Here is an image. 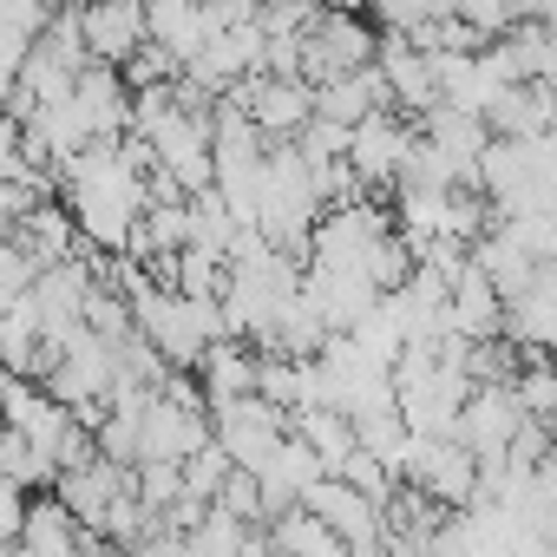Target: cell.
Returning a JSON list of instances; mask_svg holds the SVG:
<instances>
[{
  "label": "cell",
  "instance_id": "cell-8",
  "mask_svg": "<svg viewBox=\"0 0 557 557\" xmlns=\"http://www.w3.org/2000/svg\"><path fill=\"white\" fill-rule=\"evenodd\" d=\"M73 511L53 498V485H40V492H27V511H21V544L14 550H27V557H73Z\"/></svg>",
  "mask_w": 557,
  "mask_h": 557
},
{
  "label": "cell",
  "instance_id": "cell-13",
  "mask_svg": "<svg viewBox=\"0 0 557 557\" xmlns=\"http://www.w3.org/2000/svg\"><path fill=\"white\" fill-rule=\"evenodd\" d=\"M79 322L92 329V335H106V342H119V335H132V302L112 289V283H92L86 296H79Z\"/></svg>",
  "mask_w": 557,
  "mask_h": 557
},
{
  "label": "cell",
  "instance_id": "cell-12",
  "mask_svg": "<svg viewBox=\"0 0 557 557\" xmlns=\"http://www.w3.org/2000/svg\"><path fill=\"white\" fill-rule=\"evenodd\" d=\"M0 472H8V479H21L27 492H40V485H53V459L21 433V426H8V420H0Z\"/></svg>",
  "mask_w": 557,
  "mask_h": 557
},
{
  "label": "cell",
  "instance_id": "cell-21",
  "mask_svg": "<svg viewBox=\"0 0 557 557\" xmlns=\"http://www.w3.org/2000/svg\"><path fill=\"white\" fill-rule=\"evenodd\" d=\"M27 164H21V125L0 112V177H21Z\"/></svg>",
  "mask_w": 557,
  "mask_h": 557
},
{
  "label": "cell",
  "instance_id": "cell-20",
  "mask_svg": "<svg viewBox=\"0 0 557 557\" xmlns=\"http://www.w3.org/2000/svg\"><path fill=\"white\" fill-rule=\"evenodd\" d=\"M21 511H27V485L0 472V550L21 544Z\"/></svg>",
  "mask_w": 557,
  "mask_h": 557
},
{
  "label": "cell",
  "instance_id": "cell-5",
  "mask_svg": "<svg viewBox=\"0 0 557 557\" xmlns=\"http://www.w3.org/2000/svg\"><path fill=\"white\" fill-rule=\"evenodd\" d=\"M203 433H210L203 413H184L164 394H151V407L138 413V459H184Z\"/></svg>",
  "mask_w": 557,
  "mask_h": 557
},
{
  "label": "cell",
  "instance_id": "cell-10",
  "mask_svg": "<svg viewBox=\"0 0 557 557\" xmlns=\"http://www.w3.org/2000/svg\"><path fill=\"white\" fill-rule=\"evenodd\" d=\"M269 550H309V557H348V544H342V537H335V531H329V524H322V518H315L309 505H302V498H296L289 511H275V518H269Z\"/></svg>",
  "mask_w": 557,
  "mask_h": 557
},
{
  "label": "cell",
  "instance_id": "cell-7",
  "mask_svg": "<svg viewBox=\"0 0 557 557\" xmlns=\"http://www.w3.org/2000/svg\"><path fill=\"white\" fill-rule=\"evenodd\" d=\"M14 243L47 269V262H60V256H73L79 249V230H73V210L60 203V197H40L27 216H14Z\"/></svg>",
  "mask_w": 557,
  "mask_h": 557
},
{
  "label": "cell",
  "instance_id": "cell-16",
  "mask_svg": "<svg viewBox=\"0 0 557 557\" xmlns=\"http://www.w3.org/2000/svg\"><path fill=\"white\" fill-rule=\"evenodd\" d=\"M230 466H236V459H230V453H223L210 433H203V440H197V446L177 459V472H184V492H197V498H210V492H216V479H223Z\"/></svg>",
  "mask_w": 557,
  "mask_h": 557
},
{
  "label": "cell",
  "instance_id": "cell-1",
  "mask_svg": "<svg viewBox=\"0 0 557 557\" xmlns=\"http://www.w3.org/2000/svg\"><path fill=\"white\" fill-rule=\"evenodd\" d=\"M203 420H210V440L236 459V466H262L269 459V446L283 440V426H289V407H269V400H256V394H230V400H210L203 407Z\"/></svg>",
  "mask_w": 557,
  "mask_h": 557
},
{
  "label": "cell",
  "instance_id": "cell-17",
  "mask_svg": "<svg viewBox=\"0 0 557 557\" xmlns=\"http://www.w3.org/2000/svg\"><path fill=\"white\" fill-rule=\"evenodd\" d=\"M92 446H99V459H112V466H138V420L106 413V420L92 426Z\"/></svg>",
  "mask_w": 557,
  "mask_h": 557
},
{
  "label": "cell",
  "instance_id": "cell-2",
  "mask_svg": "<svg viewBox=\"0 0 557 557\" xmlns=\"http://www.w3.org/2000/svg\"><path fill=\"white\" fill-rule=\"evenodd\" d=\"M296 498H302V505H309V511H315L342 544H348V550H361V557H374V550H381V505H374L368 492H355L342 472H315Z\"/></svg>",
  "mask_w": 557,
  "mask_h": 557
},
{
  "label": "cell",
  "instance_id": "cell-4",
  "mask_svg": "<svg viewBox=\"0 0 557 557\" xmlns=\"http://www.w3.org/2000/svg\"><path fill=\"white\" fill-rule=\"evenodd\" d=\"M479 119H485L492 138L550 132V119H557V106H550V79H511V86H498V92L479 106Z\"/></svg>",
  "mask_w": 557,
  "mask_h": 557
},
{
  "label": "cell",
  "instance_id": "cell-15",
  "mask_svg": "<svg viewBox=\"0 0 557 557\" xmlns=\"http://www.w3.org/2000/svg\"><path fill=\"white\" fill-rule=\"evenodd\" d=\"M210 505L230 511V518H243V524H262V485H256V472H249V466H230V472L216 479Z\"/></svg>",
  "mask_w": 557,
  "mask_h": 557
},
{
  "label": "cell",
  "instance_id": "cell-9",
  "mask_svg": "<svg viewBox=\"0 0 557 557\" xmlns=\"http://www.w3.org/2000/svg\"><path fill=\"white\" fill-rule=\"evenodd\" d=\"M302 34H309V40H315V47H322V53H329L342 73H348V66H361V60H374V21H368V14L322 8V14H315Z\"/></svg>",
  "mask_w": 557,
  "mask_h": 557
},
{
  "label": "cell",
  "instance_id": "cell-14",
  "mask_svg": "<svg viewBox=\"0 0 557 557\" xmlns=\"http://www.w3.org/2000/svg\"><path fill=\"white\" fill-rule=\"evenodd\" d=\"M223 289V256L210 243H184L177 249V296H216Z\"/></svg>",
  "mask_w": 557,
  "mask_h": 557
},
{
  "label": "cell",
  "instance_id": "cell-3",
  "mask_svg": "<svg viewBox=\"0 0 557 557\" xmlns=\"http://www.w3.org/2000/svg\"><path fill=\"white\" fill-rule=\"evenodd\" d=\"M79 40H86V60L119 66L145 40V0H79Z\"/></svg>",
  "mask_w": 557,
  "mask_h": 557
},
{
  "label": "cell",
  "instance_id": "cell-11",
  "mask_svg": "<svg viewBox=\"0 0 557 557\" xmlns=\"http://www.w3.org/2000/svg\"><path fill=\"white\" fill-rule=\"evenodd\" d=\"M289 426L315 446L322 472H342V459H348V446H355V426H348L342 407H289Z\"/></svg>",
  "mask_w": 557,
  "mask_h": 557
},
{
  "label": "cell",
  "instance_id": "cell-6",
  "mask_svg": "<svg viewBox=\"0 0 557 557\" xmlns=\"http://www.w3.org/2000/svg\"><path fill=\"white\" fill-rule=\"evenodd\" d=\"M309 112H315V86H309L302 73H289V79H269V73H262V86H256V99H249V119H256L262 138H289Z\"/></svg>",
  "mask_w": 557,
  "mask_h": 557
},
{
  "label": "cell",
  "instance_id": "cell-18",
  "mask_svg": "<svg viewBox=\"0 0 557 557\" xmlns=\"http://www.w3.org/2000/svg\"><path fill=\"white\" fill-rule=\"evenodd\" d=\"M342 479H348L355 492H368L374 505H381V498H387V485H394V472H387V466H381L368 446H348V459H342Z\"/></svg>",
  "mask_w": 557,
  "mask_h": 557
},
{
  "label": "cell",
  "instance_id": "cell-19",
  "mask_svg": "<svg viewBox=\"0 0 557 557\" xmlns=\"http://www.w3.org/2000/svg\"><path fill=\"white\" fill-rule=\"evenodd\" d=\"M47 459H53V472H73V466H92V459H99V446H92V426H79V420H66V426H60V440L47 446Z\"/></svg>",
  "mask_w": 557,
  "mask_h": 557
}]
</instances>
